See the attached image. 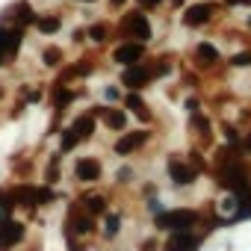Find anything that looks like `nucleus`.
I'll return each instance as SVG.
<instances>
[{"mask_svg": "<svg viewBox=\"0 0 251 251\" xmlns=\"http://www.w3.org/2000/svg\"><path fill=\"white\" fill-rule=\"evenodd\" d=\"M103 3H106V9H109V12H115V15H118V12H124V9L130 6V0H103Z\"/></svg>", "mask_w": 251, "mask_h": 251, "instance_id": "obj_43", "label": "nucleus"}, {"mask_svg": "<svg viewBox=\"0 0 251 251\" xmlns=\"http://www.w3.org/2000/svg\"><path fill=\"white\" fill-rule=\"evenodd\" d=\"M133 3H136L139 9H145V12H157V9L163 6V0H133Z\"/></svg>", "mask_w": 251, "mask_h": 251, "instance_id": "obj_44", "label": "nucleus"}, {"mask_svg": "<svg viewBox=\"0 0 251 251\" xmlns=\"http://www.w3.org/2000/svg\"><path fill=\"white\" fill-rule=\"evenodd\" d=\"M100 95H103V103H121L124 89L118 83H106V86H100Z\"/></svg>", "mask_w": 251, "mask_h": 251, "instance_id": "obj_37", "label": "nucleus"}, {"mask_svg": "<svg viewBox=\"0 0 251 251\" xmlns=\"http://www.w3.org/2000/svg\"><path fill=\"white\" fill-rule=\"evenodd\" d=\"M183 157H186V163L195 169V175H198V177H201V175H207V169H210V160L204 157V151H201V148H189Z\"/></svg>", "mask_w": 251, "mask_h": 251, "instance_id": "obj_34", "label": "nucleus"}, {"mask_svg": "<svg viewBox=\"0 0 251 251\" xmlns=\"http://www.w3.org/2000/svg\"><path fill=\"white\" fill-rule=\"evenodd\" d=\"M195 133V139H198V145L195 148H201V151H207V148H213L216 145V136H213V121H210V115L201 109V112H195V115H189V136Z\"/></svg>", "mask_w": 251, "mask_h": 251, "instance_id": "obj_18", "label": "nucleus"}, {"mask_svg": "<svg viewBox=\"0 0 251 251\" xmlns=\"http://www.w3.org/2000/svg\"><path fill=\"white\" fill-rule=\"evenodd\" d=\"M219 130H222L225 145H230V148H242V130L236 127L233 121H219Z\"/></svg>", "mask_w": 251, "mask_h": 251, "instance_id": "obj_30", "label": "nucleus"}, {"mask_svg": "<svg viewBox=\"0 0 251 251\" xmlns=\"http://www.w3.org/2000/svg\"><path fill=\"white\" fill-rule=\"evenodd\" d=\"M157 77H154V62L151 56L145 62H136V65H127V68H121L118 74V86L124 92H145L148 86H154Z\"/></svg>", "mask_w": 251, "mask_h": 251, "instance_id": "obj_8", "label": "nucleus"}, {"mask_svg": "<svg viewBox=\"0 0 251 251\" xmlns=\"http://www.w3.org/2000/svg\"><path fill=\"white\" fill-rule=\"evenodd\" d=\"M201 109H204V103H201L198 95H186V98H183V112H186V115H195V112H201Z\"/></svg>", "mask_w": 251, "mask_h": 251, "instance_id": "obj_39", "label": "nucleus"}, {"mask_svg": "<svg viewBox=\"0 0 251 251\" xmlns=\"http://www.w3.org/2000/svg\"><path fill=\"white\" fill-rule=\"evenodd\" d=\"M163 3H169L172 9H177V12H180V9H183V6L189 3V0H163Z\"/></svg>", "mask_w": 251, "mask_h": 251, "instance_id": "obj_48", "label": "nucleus"}, {"mask_svg": "<svg viewBox=\"0 0 251 251\" xmlns=\"http://www.w3.org/2000/svg\"><path fill=\"white\" fill-rule=\"evenodd\" d=\"M65 27V15L62 12H36V21H33V30L45 39H53L59 30Z\"/></svg>", "mask_w": 251, "mask_h": 251, "instance_id": "obj_21", "label": "nucleus"}, {"mask_svg": "<svg viewBox=\"0 0 251 251\" xmlns=\"http://www.w3.org/2000/svg\"><path fill=\"white\" fill-rule=\"evenodd\" d=\"M68 124L77 130V136H80L83 142H89V139L98 133V121H95L86 109H83V112H77V115H71V118H68Z\"/></svg>", "mask_w": 251, "mask_h": 251, "instance_id": "obj_25", "label": "nucleus"}, {"mask_svg": "<svg viewBox=\"0 0 251 251\" xmlns=\"http://www.w3.org/2000/svg\"><path fill=\"white\" fill-rule=\"evenodd\" d=\"M201 83H204V74H198L189 62L186 65H180V86L186 89V92H195V89H201Z\"/></svg>", "mask_w": 251, "mask_h": 251, "instance_id": "obj_31", "label": "nucleus"}, {"mask_svg": "<svg viewBox=\"0 0 251 251\" xmlns=\"http://www.w3.org/2000/svg\"><path fill=\"white\" fill-rule=\"evenodd\" d=\"M86 42L95 45V48H103V45L115 42V36H112V21H106V18L92 21V24L86 27Z\"/></svg>", "mask_w": 251, "mask_h": 251, "instance_id": "obj_23", "label": "nucleus"}, {"mask_svg": "<svg viewBox=\"0 0 251 251\" xmlns=\"http://www.w3.org/2000/svg\"><path fill=\"white\" fill-rule=\"evenodd\" d=\"M80 98H86V89H74L71 83L53 80V83L48 86V103H50V109H56V112H68V106H71L74 100H80Z\"/></svg>", "mask_w": 251, "mask_h": 251, "instance_id": "obj_13", "label": "nucleus"}, {"mask_svg": "<svg viewBox=\"0 0 251 251\" xmlns=\"http://www.w3.org/2000/svg\"><path fill=\"white\" fill-rule=\"evenodd\" d=\"M121 230H124V216H121L118 210H106V213L100 216L98 236H100L103 242H115V239L121 236Z\"/></svg>", "mask_w": 251, "mask_h": 251, "instance_id": "obj_22", "label": "nucleus"}, {"mask_svg": "<svg viewBox=\"0 0 251 251\" xmlns=\"http://www.w3.org/2000/svg\"><path fill=\"white\" fill-rule=\"evenodd\" d=\"M216 189L227 192V195H251V169H222V172H210Z\"/></svg>", "mask_w": 251, "mask_h": 251, "instance_id": "obj_9", "label": "nucleus"}, {"mask_svg": "<svg viewBox=\"0 0 251 251\" xmlns=\"http://www.w3.org/2000/svg\"><path fill=\"white\" fill-rule=\"evenodd\" d=\"M62 230H71L77 239H83V242H92L95 236H98V219L95 216H89L80 204H77V198L65 207V219H62Z\"/></svg>", "mask_w": 251, "mask_h": 251, "instance_id": "obj_4", "label": "nucleus"}, {"mask_svg": "<svg viewBox=\"0 0 251 251\" xmlns=\"http://www.w3.org/2000/svg\"><path fill=\"white\" fill-rule=\"evenodd\" d=\"M95 71H98V62H95V56H92V53H83V56H77L74 62H65V65L56 71V80H62V83L89 80Z\"/></svg>", "mask_w": 251, "mask_h": 251, "instance_id": "obj_15", "label": "nucleus"}, {"mask_svg": "<svg viewBox=\"0 0 251 251\" xmlns=\"http://www.w3.org/2000/svg\"><path fill=\"white\" fill-rule=\"evenodd\" d=\"M242 151H245V157H251V127L242 130Z\"/></svg>", "mask_w": 251, "mask_h": 251, "instance_id": "obj_46", "label": "nucleus"}, {"mask_svg": "<svg viewBox=\"0 0 251 251\" xmlns=\"http://www.w3.org/2000/svg\"><path fill=\"white\" fill-rule=\"evenodd\" d=\"M71 3H80V6H92V3H98V0H71Z\"/></svg>", "mask_w": 251, "mask_h": 251, "instance_id": "obj_49", "label": "nucleus"}, {"mask_svg": "<svg viewBox=\"0 0 251 251\" xmlns=\"http://www.w3.org/2000/svg\"><path fill=\"white\" fill-rule=\"evenodd\" d=\"M151 139H154V130H151V127H133V130H124V133L115 136V142H112V154H115L118 160H127V157L139 154L142 148H148Z\"/></svg>", "mask_w": 251, "mask_h": 251, "instance_id": "obj_7", "label": "nucleus"}, {"mask_svg": "<svg viewBox=\"0 0 251 251\" xmlns=\"http://www.w3.org/2000/svg\"><path fill=\"white\" fill-rule=\"evenodd\" d=\"M166 177H169V183H172V189H189V186H195L198 183V175H195V169L186 163V157L183 154H166Z\"/></svg>", "mask_w": 251, "mask_h": 251, "instance_id": "obj_10", "label": "nucleus"}, {"mask_svg": "<svg viewBox=\"0 0 251 251\" xmlns=\"http://www.w3.org/2000/svg\"><path fill=\"white\" fill-rule=\"evenodd\" d=\"M121 106L124 109H130V115L133 118H139V121H145V127H151V124L157 121V115H154V106L142 98V92H124V98H121Z\"/></svg>", "mask_w": 251, "mask_h": 251, "instance_id": "obj_19", "label": "nucleus"}, {"mask_svg": "<svg viewBox=\"0 0 251 251\" xmlns=\"http://www.w3.org/2000/svg\"><path fill=\"white\" fill-rule=\"evenodd\" d=\"M9 192H12V201H15L18 210H24L27 216H36V213H39V204H36V183L18 180V183L9 186Z\"/></svg>", "mask_w": 251, "mask_h": 251, "instance_id": "obj_20", "label": "nucleus"}, {"mask_svg": "<svg viewBox=\"0 0 251 251\" xmlns=\"http://www.w3.org/2000/svg\"><path fill=\"white\" fill-rule=\"evenodd\" d=\"M166 207H169V204H163V198H160V195H151V198H145V210H148V216H151V219H154V216H160Z\"/></svg>", "mask_w": 251, "mask_h": 251, "instance_id": "obj_38", "label": "nucleus"}, {"mask_svg": "<svg viewBox=\"0 0 251 251\" xmlns=\"http://www.w3.org/2000/svg\"><path fill=\"white\" fill-rule=\"evenodd\" d=\"M136 169L130 166V163H121L118 169H115V186H130V183H136Z\"/></svg>", "mask_w": 251, "mask_h": 251, "instance_id": "obj_36", "label": "nucleus"}, {"mask_svg": "<svg viewBox=\"0 0 251 251\" xmlns=\"http://www.w3.org/2000/svg\"><path fill=\"white\" fill-rule=\"evenodd\" d=\"M201 207H166L160 216L151 219L157 233H180V230H198L201 227Z\"/></svg>", "mask_w": 251, "mask_h": 251, "instance_id": "obj_2", "label": "nucleus"}, {"mask_svg": "<svg viewBox=\"0 0 251 251\" xmlns=\"http://www.w3.org/2000/svg\"><path fill=\"white\" fill-rule=\"evenodd\" d=\"M62 154L59 151H53V154H48V160H45V166H42V183H48V186H59L62 183Z\"/></svg>", "mask_w": 251, "mask_h": 251, "instance_id": "obj_24", "label": "nucleus"}, {"mask_svg": "<svg viewBox=\"0 0 251 251\" xmlns=\"http://www.w3.org/2000/svg\"><path fill=\"white\" fill-rule=\"evenodd\" d=\"M56 136H59V148H56V151H59L62 157H68V154H74V151H77V148L83 145V139L77 136V130L71 127V124H68V121H65V124H62V127H59V133H56Z\"/></svg>", "mask_w": 251, "mask_h": 251, "instance_id": "obj_26", "label": "nucleus"}, {"mask_svg": "<svg viewBox=\"0 0 251 251\" xmlns=\"http://www.w3.org/2000/svg\"><path fill=\"white\" fill-rule=\"evenodd\" d=\"M225 6H239V9H251V0H222Z\"/></svg>", "mask_w": 251, "mask_h": 251, "instance_id": "obj_47", "label": "nucleus"}, {"mask_svg": "<svg viewBox=\"0 0 251 251\" xmlns=\"http://www.w3.org/2000/svg\"><path fill=\"white\" fill-rule=\"evenodd\" d=\"M27 239V222L21 219H3L0 222V251H15Z\"/></svg>", "mask_w": 251, "mask_h": 251, "instance_id": "obj_17", "label": "nucleus"}, {"mask_svg": "<svg viewBox=\"0 0 251 251\" xmlns=\"http://www.w3.org/2000/svg\"><path fill=\"white\" fill-rule=\"evenodd\" d=\"M15 201H12V192H9V186H0V222L3 219H12L15 216Z\"/></svg>", "mask_w": 251, "mask_h": 251, "instance_id": "obj_35", "label": "nucleus"}, {"mask_svg": "<svg viewBox=\"0 0 251 251\" xmlns=\"http://www.w3.org/2000/svg\"><path fill=\"white\" fill-rule=\"evenodd\" d=\"M0 95H3V89H0Z\"/></svg>", "mask_w": 251, "mask_h": 251, "instance_id": "obj_51", "label": "nucleus"}, {"mask_svg": "<svg viewBox=\"0 0 251 251\" xmlns=\"http://www.w3.org/2000/svg\"><path fill=\"white\" fill-rule=\"evenodd\" d=\"M151 53H148V45H139V42H115L112 50H109V62L115 68H127V65H136V62H145Z\"/></svg>", "mask_w": 251, "mask_h": 251, "instance_id": "obj_12", "label": "nucleus"}, {"mask_svg": "<svg viewBox=\"0 0 251 251\" xmlns=\"http://www.w3.org/2000/svg\"><path fill=\"white\" fill-rule=\"evenodd\" d=\"M71 177L80 186H98L103 180V163L95 154H80L71 163Z\"/></svg>", "mask_w": 251, "mask_h": 251, "instance_id": "obj_11", "label": "nucleus"}, {"mask_svg": "<svg viewBox=\"0 0 251 251\" xmlns=\"http://www.w3.org/2000/svg\"><path fill=\"white\" fill-rule=\"evenodd\" d=\"M222 9H225L222 0H192L180 9V24L186 30H204L219 18Z\"/></svg>", "mask_w": 251, "mask_h": 251, "instance_id": "obj_3", "label": "nucleus"}, {"mask_svg": "<svg viewBox=\"0 0 251 251\" xmlns=\"http://www.w3.org/2000/svg\"><path fill=\"white\" fill-rule=\"evenodd\" d=\"M245 27H248V30H251V15H245Z\"/></svg>", "mask_w": 251, "mask_h": 251, "instance_id": "obj_50", "label": "nucleus"}, {"mask_svg": "<svg viewBox=\"0 0 251 251\" xmlns=\"http://www.w3.org/2000/svg\"><path fill=\"white\" fill-rule=\"evenodd\" d=\"M56 201H59V195H56V186L36 183V204H39V210H48V207H53Z\"/></svg>", "mask_w": 251, "mask_h": 251, "instance_id": "obj_32", "label": "nucleus"}, {"mask_svg": "<svg viewBox=\"0 0 251 251\" xmlns=\"http://www.w3.org/2000/svg\"><path fill=\"white\" fill-rule=\"evenodd\" d=\"M112 36L115 42H139V45H151L154 42V24L151 15L139 6L118 12V21L112 24Z\"/></svg>", "mask_w": 251, "mask_h": 251, "instance_id": "obj_1", "label": "nucleus"}, {"mask_svg": "<svg viewBox=\"0 0 251 251\" xmlns=\"http://www.w3.org/2000/svg\"><path fill=\"white\" fill-rule=\"evenodd\" d=\"M136 251H160V236H145Z\"/></svg>", "mask_w": 251, "mask_h": 251, "instance_id": "obj_42", "label": "nucleus"}, {"mask_svg": "<svg viewBox=\"0 0 251 251\" xmlns=\"http://www.w3.org/2000/svg\"><path fill=\"white\" fill-rule=\"evenodd\" d=\"M151 195H160V186L148 180V183H142V198H151Z\"/></svg>", "mask_w": 251, "mask_h": 251, "instance_id": "obj_45", "label": "nucleus"}, {"mask_svg": "<svg viewBox=\"0 0 251 251\" xmlns=\"http://www.w3.org/2000/svg\"><path fill=\"white\" fill-rule=\"evenodd\" d=\"M100 127H106L109 133H124L127 130V124H130V112L124 109L121 103H92L89 109H86Z\"/></svg>", "mask_w": 251, "mask_h": 251, "instance_id": "obj_5", "label": "nucleus"}, {"mask_svg": "<svg viewBox=\"0 0 251 251\" xmlns=\"http://www.w3.org/2000/svg\"><path fill=\"white\" fill-rule=\"evenodd\" d=\"M233 124H236V127H239V130H245V127H251V106H242V109L236 112V121H233Z\"/></svg>", "mask_w": 251, "mask_h": 251, "instance_id": "obj_40", "label": "nucleus"}, {"mask_svg": "<svg viewBox=\"0 0 251 251\" xmlns=\"http://www.w3.org/2000/svg\"><path fill=\"white\" fill-rule=\"evenodd\" d=\"M204 242H207V233L180 230V233H166V239H160V251H201Z\"/></svg>", "mask_w": 251, "mask_h": 251, "instance_id": "obj_14", "label": "nucleus"}, {"mask_svg": "<svg viewBox=\"0 0 251 251\" xmlns=\"http://www.w3.org/2000/svg\"><path fill=\"white\" fill-rule=\"evenodd\" d=\"M225 68H230V71H245V68H251V48H242V50L225 56Z\"/></svg>", "mask_w": 251, "mask_h": 251, "instance_id": "obj_33", "label": "nucleus"}, {"mask_svg": "<svg viewBox=\"0 0 251 251\" xmlns=\"http://www.w3.org/2000/svg\"><path fill=\"white\" fill-rule=\"evenodd\" d=\"M39 62L48 68V71H59L68 59H65V50L59 48V45H45L42 48V56H39Z\"/></svg>", "mask_w": 251, "mask_h": 251, "instance_id": "obj_27", "label": "nucleus"}, {"mask_svg": "<svg viewBox=\"0 0 251 251\" xmlns=\"http://www.w3.org/2000/svg\"><path fill=\"white\" fill-rule=\"evenodd\" d=\"M45 92H48L45 83H24V86L18 89V100H24V103H39V100L45 98Z\"/></svg>", "mask_w": 251, "mask_h": 251, "instance_id": "obj_29", "label": "nucleus"}, {"mask_svg": "<svg viewBox=\"0 0 251 251\" xmlns=\"http://www.w3.org/2000/svg\"><path fill=\"white\" fill-rule=\"evenodd\" d=\"M77 204H80L89 216H95V219H100L106 210H112V207H109V204H112L109 192H103V189H98V186H86V189L77 195Z\"/></svg>", "mask_w": 251, "mask_h": 251, "instance_id": "obj_16", "label": "nucleus"}, {"mask_svg": "<svg viewBox=\"0 0 251 251\" xmlns=\"http://www.w3.org/2000/svg\"><path fill=\"white\" fill-rule=\"evenodd\" d=\"M189 65L198 71V74H216L219 68H225V53L219 50V45L216 42H210V39H201V42H195L192 45V53H189Z\"/></svg>", "mask_w": 251, "mask_h": 251, "instance_id": "obj_6", "label": "nucleus"}, {"mask_svg": "<svg viewBox=\"0 0 251 251\" xmlns=\"http://www.w3.org/2000/svg\"><path fill=\"white\" fill-rule=\"evenodd\" d=\"M68 39H71V45H74V48L86 45V27H74V30L68 33Z\"/></svg>", "mask_w": 251, "mask_h": 251, "instance_id": "obj_41", "label": "nucleus"}, {"mask_svg": "<svg viewBox=\"0 0 251 251\" xmlns=\"http://www.w3.org/2000/svg\"><path fill=\"white\" fill-rule=\"evenodd\" d=\"M151 62H154V77H157V80L172 77V74H175V68H177V56H175V53H169V50H163V53L151 56Z\"/></svg>", "mask_w": 251, "mask_h": 251, "instance_id": "obj_28", "label": "nucleus"}]
</instances>
